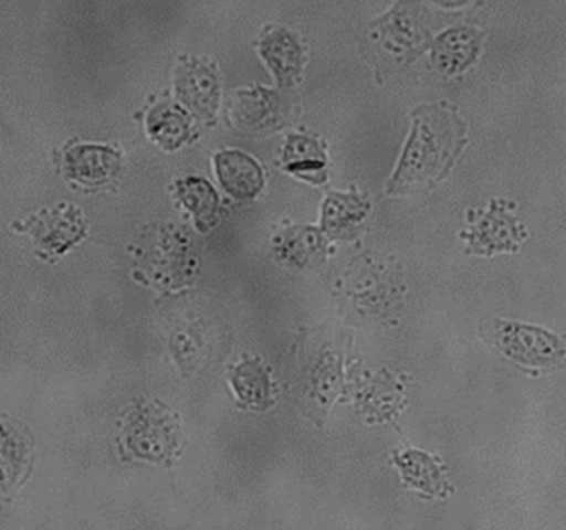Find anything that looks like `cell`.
<instances>
[{
  "mask_svg": "<svg viewBox=\"0 0 566 530\" xmlns=\"http://www.w3.org/2000/svg\"><path fill=\"white\" fill-rule=\"evenodd\" d=\"M369 205L353 194H331L324 204L323 225L327 231H339L366 215Z\"/></svg>",
  "mask_w": 566,
  "mask_h": 530,
  "instance_id": "2e32d148",
  "label": "cell"
},
{
  "mask_svg": "<svg viewBox=\"0 0 566 530\" xmlns=\"http://www.w3.org/2000/svg\"><path fill=\"white\" fill-rule=\"evenodd\" d=\"M482 33L475 29L457 26L447 30L433 42L432 62L446 73H455L467 68L479 53Z\"/></svg>",
  "mask_w": 566,
  "mask_h": 530,
  "instance_id": "5b68a950",
  "label": "cell"
},
{
  "mask_svg": "<svg viewBox=\"0 0 566 530\" xmlns=\"http://www.w3.org/2000/svg\"><path fill=\"white\" fill-rule=\"evenodd\" d=\"M284 166L293 174L311 182L326 181V152L316 139L304 135H291L284 149Z\"/></svg>",
  "mask_w": 566,
  "mask_h": 530,
  "instance_id": "ba28073f",
  "label": "cell"
},
{
  "mask_svg": "<svg viewBox=\"0 0 566 530\" xmlns=\"http://www.w3.org/2000/svg\"><path fill=\"white\" fill-rule=\"evenodd\" d=\"M475 239L490 251L515 248L516 241H520L518 227L515 219L510 218L502 209L496 211L493 204L492 211L476 222Z\"/></svg>",
  "mask_w": 566,
  "mask_h": 530,
  "instance_id": "7c38bea8",
  "label": "cell"
},
{
  "mask_svg": "<svg viewBox=\"0 0 566 530\" xmlns=\"http://www.w3.org/2000/svg\"><path fill=\"white\" fill-rule=\"evenodd\" d=\"M178 92L181 99L195 112L211 116L218 106V78L213 70L207 65H187L178 78Z\"/></svg>",
  "mask_w": 566,
  "mask_h": 530,
  "instance_id": "52a82bcc",
  "label": "cell"
},
{
  "mask_svg": "<svg viewBox=\"0 0 566 530\" xmlns=\"http://www.w3.org/2000/svg\"><path fill=\"white\" fill-rule=\"evenodd\" d=\"M397 466L403 479L430 496H446L447 483L436 460L422 451L410 449L397 454Z\"/></svg>",
  "mask_w": 566,
  "mask_h": 530,
  "instance_id": "30bf717a",
  "label": "cell"
},
{
  "mask_svg": "<svg viewBox=\"0 0 566 530\" xmlns=\"http://www.w3.org/2000/svg\"><path fill=\"white\" fill-rule=\"evenodd\" d=\"M29 460V444L8 427H0V486H14Z\"/></svg>",
  "mask_w": 566,
  "mask_h": 530,
  "instance_id": "4fadbf2b",
  "label": "cell"
},
{
  "mask_svg": "<svg viewBox=\"0 0 566 530\" xmlns=\"http://www.w3.org/2000/svg\"><path fill=\"white\" fill-rule=\"evenodd\" d=\"M482 333L500 353L525 367L552 368L565 357V347L556 335L532 325L492 320L486 321Z\"/></svg>",
  "mask_w": 566,
  "mask_h": 530,
  "instance_id": "7a4b0ae2",
  "label": "cell"
},
{
  "mask_svg": "<svg viewBox=\"0 0 566 530\" xmlns=\"http://www.w3.org/2000/svg\"><path fill=\"white\" fill-rule=\"evenodd\" d=\"M413 13L410 12V6L399 3L389 15L380 20V40L390 52H406L426 39V29Z\"/></svg>",
  "mask_w": 566,
  "mask_h": 530,
  "instance_id": "9c48e42d",
  "label": "cell"
},
{
  "mask_svg": "<svg viewBox=\"0 0 566 530\" xmlns=\"http://www.w3.org/2000/svg\"><path fill=\"white\" fill-rule=\"evenodd\" d=\"M465 142V126L449 105L422 106L413 115L412 135L390 179L389 194L430 188L452 168Z\"/></svg>",
  "mask_w": 566,
  "mask_h": 530,
  "instance_id": "6da1fadb",
  "label": "cell"
},
{
  "mask_svg": "<svg viewBox=\"0 0 566 530\" xmlns=\"http://www.w3.org/2000/svg\"><path fill=\"white\" fill-rule=\"evenodd\" d=\"M317 235L316 232L310 231V235H306V232H304L303 237V254H306V251H316V242H317ZM287 252H290L291 257H297L300 255V247H297L296 242H291V247L286 248ZM286 252V254H287Z\"/></svg>",
  "mask_w": 566,
  "mask_h": 530,
  "instance_id": "e0dca14e",
  "label": "cell"
},
{
  "mask_svg": "<svg viewBox=\"0 0 566 530\" xmlns=\"http://www.w3.org/2000/svg\"><path fill=\"white\" fill-rule=\"evenodd\" d=\"M221 186L240 201L256 198L264 184L263 169L241 151H223L214 158Z\"/></svg>",
  "mask_w": 566,
  "mask_h": 530,
  "instance_id": "277c9868",
  "label": "cell"
},
{
  "mask_svg": "<svg viewBox=\"0 0 566 530\" xmlns=\"http://www.w3.org/2000/svg\"><path fill=\"white\" fill-rule=\"evenodd\" d=\"M65 171L82 184H105L120 171V155L107 146H74L65 155Z\"/></svg>",
  "mask_w": 566,
  "mask_h": 530,
  "instance_id": "3957f363",
  "label": "cell"
},
{
  "mask_svg": "<svg viewBox=\"0 0 566 530\" xmlns=\"http://www.w3.org/2000/svg\"><path fill=\"white\" fill-rule=\"evenodd\" d=\"M181 201L193 212L198 225H207L213 221L218 211V194L210 182L201 178H188L180 182Z\"/></svg>",
  "mask_w": 566,
  "mask_h": 530,
  "instance_id": "5bb4252c",
  "label": "cell"
},
{
  "mask_svg": "<svg viewBox=\"0 0 566 530\" xmlns=\"http://www.w3.org/2000/svg\"><path fill=\"white\" fill-rule=\"evenodd\" d=\"M148 131L168 149L178 148L190 135V118L180 106L160 105L148 116Z\"/></svg>",
  "mask_w": 566,
  "mask_h": 530,
  "instance_id": "8fae6325",
  "label": "cell"
},
{
  "mask_svg": "<svg viewBox=\"0 0 566 530\" xmlns=\"http://www.w3.org/2000/svg\"><path fill=\"white\" fill-rule=\"evenodd\" d=\"M233 388L248 404H263L270 398V377L258 361H244L233 373Z\"/></svg>",
  "mask_w": 566,
  "mask_h": 530,
  "instance_id": "9a60e30c",
  "label": "cell"
},
{
  "mask_svg": "<svg viewBox=\"0 0 566 530\" xmlns=\"http://www.w3.org/2000/svg\"><path fill=\"white\" fill-rule=\"evenodd\" d=\"M261 55L273 70L281 85L296 82L303 66V49L290 32L271 29L261 42Z\"/></svg>",
  "mask_w": 566,
  "mask_h": 530,
  "instance_id": "8992f818",
  "label": "cell"
}]
</instances>
